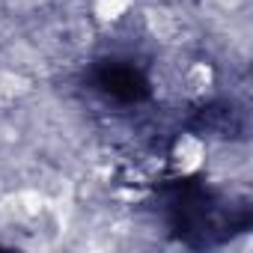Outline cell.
<instances>
[{
  "instance_id": "1",
  "label": "cell",
  "mask_w": 253,
  "mask_h": 253,
  "mask_svg": "<svg viewBox=\"0 0 253 253\" xmlns=\"http://www.w3.org/2000/svg\"><path fill=\"white\" fill-rule=\"evenodd\" d=\"M206 158H209V146L194 131L176 134L170 143V152H167V164L176 176H197L206 167Z\"/></svg>"
},
{
  "instance_id": "3",
  "label": "cell",
  "mask_w": 253,
  "mask_h": 253,
  "mask_svg": "<svg viewBox=\"0 0 253 253\" xmlns=\"http://www.w3.org/2000/svg\"><path fill=\"white\" fill-rule=\"evenodd\" d=\"M134 0H92V18L98 24H116L128 15Z\"/></svg>"
},
{
  "instance_id": "2",
  "label": "cell",
  "mask_w": 253,
  "mask_h": 253,
  "mask_svg": "<svg viewBox=\"0 0 253 253\" xmlns=\"http://www.w3.org/2000/svg\"><path fill=\"white\" fill-rule=\"evenodd\" d=\"M211 89H214V69H211V63H203V60L191 63V66L185 69V75H182V92H185L188 98L200 101V98H206Z\"/></svg>"
}]
</instances>
